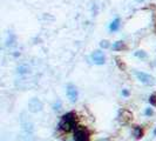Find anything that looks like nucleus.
Here are the masks:
<instances>
[{"mask_svg": "<svg viewBox=\"0 0 156 141\" xmlns=\"http://www.w3.org/2000/svg\"><path fill=\"white\" fill-rule=\"evenodd\" d=\"M119 27H120V19L116 18L115 20H113V21H112V24H110V26H109V30L112 32H115V31L119 30Z\"/></svg>", "mask_w": 156, "mask_h": 141, "instance_id": "10", "label": "nucleus"}, {"mask_svg": "<svg viewBox=\"0 0 156 141\" xmlns=\"http://www.w3.org/2000/svg\"><path fill=\"white\" fill-rule=\"evenodd\" d=\"M135 75H136V78L140 80L142 84H144V85H154V82H155V80L154 78L151 77V75H149L147 73H143V72H135Z\"/></svg>", "mask_w": 156, "mask_h": 141, "instance_id": "3", "label": "nucleus"}, {"mask_svg": "<svg viewBox=\"0 0 156 141\" xmlns=\"http://www.w3.org/2000/svg\"><path fill=\"white\" fill-rule=\"evenodd\" d=\"M153 113H154V112H153L151 108H147L146 112H144V114H146V115H153Z\"/></svg>", "mask_w": 156, "mask_h": 141, "instance_id": "16", "label": "nucleus"}, {"mask_svg": "<svg viewBox=\"0 0 156 141\" xmlns=\"http://www.w3.org/2000/svg\"><path fill=\"white\" fill-rule=\"evenodd\" d=\"M92 60L95 65H103L106 63V56L101 51H95L92 54Z\"/></svg>", "mask_w": 156, "mask_h": 141, "instance_id": "5", "label": "nucleus"}, {"mask_svg": "<svg viewBox=\"0 0 156 141\" xmlns=\"http://www.w3.org/2000/svg\"><path fill=\"white\" fill-rule=\"evenodd\" d=\"M132 118H133V114H132L129 110H123L122 112H121V121H122L123 124L129 122V121L132 120Z\"/></svg>", "mask_w": 156, "mask_h": 141, "instance_id": "7", "label": "nucleus"}, {"mask_svg": "<svg viewBox=\"0 0 156 141\" xmlns=\"http://www.w3.org/2000/svg\"><path fill=\"white\" fill-rule=\"evenodd\" d=\"M122 94H123V95H125V96H128V91H123V92H122Z\"/></svg>", "mask_w": 156, "mask_h": 141, "instance_id": "18", "label": "nucleus"}, {"mask_svg": "<svg viewBox=\"0 0 156 141\" xmlns=\"http://www.w3.org/2000/svg\"><path fill=\"white\" fill-rule=\"evenodd\" d=\"M112 48H113V51H122V49H126L127 46H126V44L123 41H116V42L112 46Z\"/></svg>", "mask_w": 156, "mask_h": 141, "instance_id": "8", "label": "nucleus"}, {"mask_svg": "<svg viewBox=\"0 0 156 141\" xmlns=\"http://www.w3.org/2000/svg\"><path fill=\"white\" fill-rule=\"evenodd\" d=\"M60 106H61V102L58 101V103H54V105H53V108H54V110H60V108H59Z\"/></svg>", "mask_w": 156, "mask_h": 141, "instance_id": "17", "label": "nucleus"}, {"mask_svg": "<svg viewBox=\"0 0 156 141\" xmlns=\"http://www.w3.org/2000/svg\"><path fill=\"white\" fill-rule=\"evenodd\" d=\"M134 136H135L136 140H139L143 136V129L141 128L140 126H135L134 127Z\"/></svg>", "mask_w": 156, "mask_h": 141, "instance_id": "9", "label": "nucleus"}, {"mask_svg": "<svg viewBox=\"0 0 156 141\" xmlns=\"http://www.w3.org/2000/svg\"><path fill=\"white\" fill-rule=\"evenodd\" d=\"M18 73L19 74H26V73H28V67L27 66H20V67H18Z\"/></svg>", "mask_w": 156, "mask_h": 141, "instance_id": "11", "label": "nucleus"}, {"mask_svg": "<svg viewBox=\"0 0 156 141\" xmlns=\"http://www.w3.org/2000/svg\"><path fill=\"white\" fill-rule=\"evenodd\" d=\"M74 140L75 141H89L90 140V134L86 128L79 127L74 132Z\"/></svg>", "mask_w": 156, "mask_h": 141, "instance_id": "2", "label": "nucleus"}, {"mask_svg": "<svg viewBox=\"0 0 156 141\" xmlns=\"http://www.w3.org/2000/svg\"><path fill=\"white\" fill-rule=\"evenodd\" d=\"M153 134H154V136H156V128L154 129V133H153Z\"/></svg>", "mask_w": 156, "mask_h": 141, "instance_id": "20", "label": "nucleus"}, {"mask_svg": "<svg viewBox=\"0 0 156 141\" xmlns=\"http://www.w3.org/2000/svg\"><path fill=\"white\" fill-rule=\"evenodd\" d=\"M67 95H68V99L72 102H75L78 100V89L76 87L73 86V85H68L67 86Z\"/></svg>", "mask_w": 156, "mask_h": 141, "instance_id": "6", "label": "nucleus"}, {"mask_svg": "<svg viewBox=\"0 0 156 141\" xmlns=\"http://www.w3.org/2000/svg\"><path fill=\"white\" fill-rule=\"evenodd\" d=\"M75 125H76V114L74 112H69L61 118L59 122V128L63 132H69L73 128H75Z\"/></svg>", "mask_w": 156, "mask_h": 141, "instance_id": "1", "label": "nucleus"}, {"mask_svg": "<svg viewBox=\"0 0 156 141\" xmlns=\"http://www.w3.org/2000/svg\"><path fill=\"white\" fill-rule=\"evenodd\" d=\"M137 2H143V1H146V0H136Z\"/></svg>", "mask_w": 156, "mask_h": 141, "instance_id": "19", "label": "nucleus"}, {"mask_svg": "<svg viewBox=\"0 0 156 141\" xmlns=\"http://www.w3.org/2000/svg\"><path fill=\"white\" fill-rule=\"evenodd\" d=\"M28 110L32 113H38L42 110V102L38 99H32L31 101L28 102Z\"/></svg>", "mask_w": 156, "mask_h": 141, "instance_id": "4", "label": "nucleus"}, {"mask_svg": "<svg viewBox=\"0 0 156 141\" xmlns=\"http://www.w3.org/2000/svg\"><path fill=\"white\" fill-rule=\"evenodd\" d=\"M149 102H150V105H153V106L156 107V93L151 94V95L149 96Z\"/></svg>", "mask_w": 156, "mask_h": 141, "instance_id": "14", "label": "nucleus"}, {"mask_svg": "<svg viewBox=\"0 0 156 141\" xmlns=\"http://www.w3.org/2000/svg\"><path fill=\"white\" fill-rule=\"evenodd\" d=\"M115 60H116V63H117V66H119V68H120V70H126V65L123 63H122V61H121V60H120V58H115Z\"/></svg>", "mask_w": 156, "mask_h": 141, "instance_id": "12", "label": "nucleus"}, {"mask_svg": "<svg viewBox=\"0 0 156 141\" xmlns=\"http://www.w3.org/2000/svg\"><path fill=\"white\" fill-rule=\"evenodd\" d=\"M135 56L141 58V59H146V58H147V54H146L143 51H136V52H135Z\"/></svg>", "mask_w": 156, "mask_h": 141, "instance_id": "13", "label": "nucleus"}, {"mask_svg": "<svg viewBox=\"0 0 156 141\" xmlns=\"http://www.w3.org/2000/svg\"><path fill=\"white\" fill-rule=\"evenodd\" d=\"M100 46H101L102 48H107V47L109 46V44H108V41H101Z\"/></svg>", "mask_w": 156, "mask_h": 141, "instance_id": "15", "label": "nucleus"}]
</instances>
